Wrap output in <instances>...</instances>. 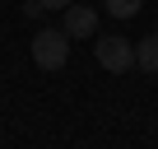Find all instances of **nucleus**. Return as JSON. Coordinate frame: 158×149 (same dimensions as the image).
Here are the masks:
<instances>
[{"label": "nucleus", "instance_id": "f257e3e1", "mask_svg": "<svg viewBox=\"0 0 158 149\" xmlns=\"http://www.w3.org/2000/svg\"><path fill=\"white\" fill-rule=\"evenodd\" d=\"M70 61V33L65 28H42L33 37V65L37 70H65Z\"/></svg>", "mask_w": 158, "mask_h": 149}, {"label": "nucleus", "instance_id": "f03ea898", "mask_svg": "<svg viewBox=\"0 0 158 149\" xmlns=\"http://www.w3.org/2000/svg\"><path fill=\"white\" fill-rule=\"evenodd\" d=\"M98 65L107 70V74H126V70H135V42H126V37H98Z\"/></svg>", "mask_w": 158, "mask_h": 149}, {"label": "nucleus", "instance_id": "7ed1b4c3", "mask_svg": "<svg viewBox=\"0 0 158 149\" xmlns=\"http://www.w3.org/2000/svg\"><path fill=\"white\" fill-rule=\"evenodd\" d=\"M60 28H65L70 37H93V33H98V10L74 0V5H65V23H60Z\"/></svg>", "mask_w": 158, "mask_h": 149}, {"label": "nucleus", "instance_id": "20e7f679", "mask_svg": "<svg viewBox=\"0 0 158 149\" xmlns=\"http://www.w3.org/2000/svg\"><path fill=\"white\" fill-rule=\"evenodd\" d=\"M135 70L158 74V28H153L149 37H139V42H135Z\"/></svg>", "mask_w": 158, "mask_h": 149}, {"label": "nucleus", "instance_id": "39448f33", "mask_svg": "<svg viewBox=\"0 0 158 149\" xmlns=\"http://www.w3.org/2000/svg\"><path fill=\"white\" fill-rule=\"evenodd\" d=\"M139 5H144V0H102V10H107L112 19H135Z\"/></svg>", "mask_w": 158, "mask_h": 149}, {"label": "nucleus", "instance_id": "423d86ee", "mask_svg": "<svg viewBox=\"0 0 158 149\" xmlns=\"http://www.w3.org/2000/svg\"><path fill=\"white\" fill-rule=\"evenodd\" d=\"M65 5H74V0H42V10H65Z\"/></svg>", "mask_w": 158, "mask_h": 149}]
</instances>
